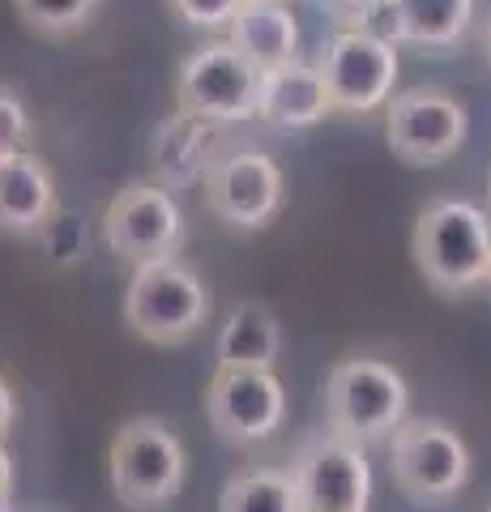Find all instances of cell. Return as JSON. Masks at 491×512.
Returning a JSON list of instances; mask_svg holds the SVG:
<instances>
[{"instance_id": "obj_1", "label": "cell", "mask_w": 491, "mask_h": 512, "mask_svg": "<svg viewBox=\"0 0 491 512\" xmlns=\"http://www.w3.org/2000/svg\"><path fill=\"white\" fill-rule=\"evenodd\" d=\"M415 265L440 295H462L491 274V214L470 201H432L415 222Z\"/></svg>"}, {"instance_id": "obj_2", "label": "cell", "mask_w": 491, "mask_h": 512, "mask_svg": "<svg viewBox=\"0 0 491 512\" xmlns=\"http://www.w3.org/2000/svg\"><path fill=\"white\" fill-rule=\"evenodd\" d=\"M406 380L385 359H342L325 376V423L351 444L389 440L406 423Z\"/></svg>"}, {"instance_id": "obj_3", "label": "cell", "mask_w": 491, "mask_h": 512, "mask_svg": "<svg viewBox=\"0 0 491 512\" xmlns=\"http://www.w3.org/2000/svg\"><path fill=\"white\" fill-rule=\"evenodd\" d=\"M205 312H210V291L176 256L133 269L124 291V325L141 342L180 346L205 325Z\"/></svg>"}, {"instance_id": "obj_4", "label": "cell", "mask_w": 491, "mask_h": 512, "mask_svg": "<svg viewBox=\"0 0 491 512\" xmlns=\"http://www.w3.org/2000/svg\"><path fill=\"white\" fill-rule=\"evenodd\" d=\"M112 491L137 512L167 508L184 487V444L167 423L129 419L112 440Z\"/></svg>"}, {"instance_id": "obj_5", "label": "cell", "mask_w": 491, "mask_h": 512, "mask_svg": "<svg viewBox=\"0 0 491 512\" xmlns=\"http://www.w3.org/2000/svg\"><path fill=\"white\" fill-rule=\"evenodd\" d=\"M261 82H265V73L257 64H252L244 52H235L227 39H218V43L197 47V52L180 64L176 107L223 128V124L257 116Z\"/></svg>"}, {"instance_id": "obj_6", "label": "cell", "mask_w": 491, "mask_h": 512, "mask_svg": "<svg viewBox=\"0 0 491 512\" xmlns=\"http://www.w3.org/2000/svg\"><path fill=\"white\" fill-rule=\"evenodd\" d=\"M393 483L415 504H449L470 478V448L449 423L406 419L393 431Z\"/></svg>"}, {"instance_id": "obj_7", "label": "cell", "mask_w": 491, "mask_h": 512, "mask_svg": "<svg viewBox=\"0 0 491 512\" xmlns=\"http://www.w3.org/2000/svg\"><path fill=\"white\" fill-rule=\"evenodd\" d=\"M321 77L329 90V103L334 111H376L380 103L393 99V86H398V47L393 39L376 35V30H338L329 47L321 52Z\"/></svg>"}, {"instance_id": "obj_8", "label": "cell", "mask_w": 491, "mask_h": 512, "mask_svg": "<svg viewBox=\"0 0 491 512\" xmlns=\"http://www.w3.org/2000/svg\"><path fill=\"white\" fill-rule=\"evenodd\" d=\"M205 419L231 448L261 444L287 419V389L265 367H218L205 389Z\"/></svg>"}, {"instance_id": "obj_9", "label": "cell", "mask_w": 491, "mask_h": 512, "mask_svg": "<svg viewBox=\"0 0 491 512\" xmlns=\"http://www.w3.org/2000/svg\"><path fill=\"white\" fill-rule=\"evenodd\" d=\"M470 133L466 107L445 90H402L385 111V141L406 167H436L462 150Z\"/></svg>"}, {"instance_id": "obj_10", "label": "cell", "mask_w": 491, "mask_h": 512, "mask_svg": "<svg viewBox=\"0 0 491 512\" xmlns=\"http://www.w3.org/2000/svg\"><path fill=\"white\" fill-rule=\"evenodd\" d=\"M291 478L304 512H368L372 504L368 457L359 444L334 436V431L304 440L291 461Z\"/></svg>"}, {"instance_id": "obj_11", "label": "cell", "mask_w": 491, "mask_h": 512, "mask_svg": "<svg viewBox=\"0 0 491 512\" xmlns=\"http://www.w3.org/2000/svg\"><path fill=\"white\" fill-rule=\"evenodd\" d=\"M103 235H107V248L137 269V265L163 261V256H176L180 235H184V218H180V205L171 197V188L129 184L107 205Z\"/></svg>"}, {"instance_id": "obj_12", "label": "cell", "mask_w": 491, "mask_h": 512, "mask_svg": "<svg viewBox=\"0 0 491 512\" xmlns=\"http://www.w3.org/2000/svg\"><path fill=\"white\" fill-rule=\"evenodd\" d=\"M210 210L235 231H261L282 205V167L261 150H235L205 175Z\"/></svg>"}, {"instance_id": "obj_13", "label": "cell", "mask_w": 491, "mask_h": 512, "mask_svg": "<svg viewBox=\"0 0 491 512\" xmlns=\"http://www.w3.org/2000/svg\"><path fill=\"white\" fill-rule=\"evenodd\" d=\"M329 111H334V103H329L321 69L295 60L287 69L265 73L257 120H265L269 128H278V133H304V128L321 124Z\"/></svg>"}, {"instance_id": "obj_14", "label": "cell", "mask_w": 491, "mask_h": 512, "mask_svg": "<svg viewBox=\"0 0 491 512\" xmlns=\"http://www.w3.org/2000/svg\"><path fill=\"white\" fill-rule=\"evenodd\" d=\"M227 43L244 52L261 73L287 69L299 52V22L287 0H244V9L227 26Z\"/></svg>"}, {"instance_id": "obj_15", "label": "cell", "mask_w": 491, "mask_h": 512, "mask_svg": "<svg viewBox=\"0 0 491 512\" xmlns=\"http://www.w3.org/2000/svg\"><path fill=\"white\" fill-rule=\"evenodd\" d=\"M60 210L56 184L35 154H9L0 158V231H39L47 218Z\"/></svg>"}, {"instance_id": "obj_16", "label": "cell", "mask_w": 491, "mask_h": 512, "mask_svg": "<svg viewBox=\"0 0 491 512\" xmlns=\"http://www.w3.org/2000/svg\"><path fill=\"white\" fill-rule=\"evenodd\" d=\"M214 133L218 124L188 116L176 107V116H167L154 133V171L163 188H180V184H197L201 175H210L214 158Z\"/></svg>"}, {"instance_id": "obj_17", "label": "cell", "mask_w": 491, "mask_h": 512, "mask_svg": "<svg viewBox=\"0 0 491 512\" xmlns=\"http://www.w3.org/2000/svg\"><path fill=\"white\" fill-rule=\"evenodd\" d=\"M385 26L393 43L453 47L474 18V0H385Z\"/></svg>"}, {"instance_id": "obj_18", "label": "cell", "mask_w": 491, "mask_h": 512, "mask_svg": "<svg viewBox=\"0 0 491 512\" xmlns=\"http://www.w3.org/2000/svg\"><path fill=\"white\" fill-rule=\"evenodd\" d=\"M282 355V325L265 303H235L218 333V367H265Z\"/></svg>"}, {"instance_id": "obj_19", "label": "cell", "mask_w": 491, "mask_h": 512, "mask_svg": "<svg viewBox=\"0 0 491 512\" xmlns=\"http://www.w3.org/2000/svg\"><path fill=\"white\" fill-rule=\"evenodd\" d=\"M218 512H304L291 470L257 466L227 478Z\"/></svg>"}, {"instance_id": "obj_20", "label": "cell", "mask_w": 491, "mask_h": 512, "mask_svg": "<svg viewBox=\"0 0 491 512\" xmlns=\"http://www.w3.org/2000/svg\"><path fill=\"white\" fill-rule=\"evenodd\" d=\"M13 5L39 39H73L99 13V0H13Z\"/></svg>"}, {"instance_id": "obj_21", "label": "cell", "mask_w": 491, "mask_h": 512, "mask_svg": "<svg viewBox=\"0 0 491 512\" xmlns=\"http://www.w3.org/2000/svg\"><path fill=\"white\" fill-rule=\"evenodd\" d=\"M39 235H43V248H47V256H52L56 265H77L86 256V248H90V231H86V218L82 214H73V210H56L52 218L39 227Z\"/></svg>"}, {"instance_id": "obj_22", "label": "cell", "mask_w": 491, "mask_h": 512, "mask_svg": "<svg viewBox=\"0 0 491 512\" xmlns=\"http://www.w3.org/2000/svg\"><path fill=\"white\" fill-rule=\"evenodd\" d=\"M176 9V18H184L188 26L201 30H227L231 18L244 9V0H167Z\"/></svg>"}, {"instance_id": "obj_23", "label": "cell", "mask_w": 491, "mask_h": 512, "mask_svg": "<svg viewBox=\"0 0 491 512\" xmlns=\"http://www.w3.org/2000/svg\"><path fill=\"white\" fill-rule=\"evenodd\" d=\"M26 137H30V116H26V107L13 99V94L0 90V158L26 150Z\"/></svg>"}, {"instance_id": "obj_24", "label": "cell", "mask_w": 491, "mask_h": 512, "mask_svg": "<svg viewBox=\"0 0 491 512\" xmlns=\"http://www.w3.org/2000/svg\"><path fill=\"white\" fill-rule=\"evenodd\" d=\"M321 9H329V13H338V18H346V22H368L372 13L385 5V0H316Z\"/></svg>"}, {"instance_id": "obj_25", "label": "cell", "mask_w": 491, "mask_h": 512, "mask_svg": "<svg viewBox=\"0 0 491 512\" xmlns=\"http://www.w3.org/2000/svg\"><path fill=\"white\" fill-rule=\"evenodd\" d=\"M13 414H18V406H13V389H9V380L0 376V440L9 436V427H13Z\"/></svg>"}, {"instance_id": "obj_26", "label": "cell", "mask_w": 491, "mask_h": 512, "mask_svg": "<svg viewBox=\"0 0 491 512\" xmlns=\"http://www.w3.org/2000/svg\"><path fill=\"white\" fill-rule=\"evenodd\" d=\"M9 495H13V461L5 453V444H0V504H9Z\"/></svg>"}, {"instance_id": "obj_27", "label": "cell", "mask_w": 491, "mask_h": 512, "mask_svg": "<svg viewBox=\"0 0 491 512\" xmlns=\"http://www.w3.org/2000/svg\"><path fill=\"white\" fill-rule=\"evenodd\" d=\"M26 512H56V508H26Z\"/></svg>"}, {"instance_id": "obj_28", "label": "cell", "mask_w": 491, "mask_h": 512, "mask_svg": "<svg viewBox=\"0 0 491 512\" xmlns=\"http://www.w3.org/2000/svg\"><path fill=\"white\" fill-rule=\"evenodd\" d=\"M0 512H13V508H9V504H0Z\"/></svg>"}, {"instance_id": "obj_29", "label": "cell", "mask_w": 491, "mask_h": 512, "mask_svg": "<svg viewBox=\"0 0 491 512\" xmlns=\"http://www.w3.org/2000/svg\"><path fill=\"white\" fill-rule=\"evenodd\" d=\"M487 201H491V188H487ZM487 214H491V210H487Z\"/></svg>"}, {"instance_id": "obj_30", "label": "cell", "mask_w": 491, "mask_h": 512, "mask_svg": "<svg viewBox=\"0 0 491 512\" xmlns=\"http://www.w3.org/2000/svg\"><path fill=\"white\" fill-rule=\"evenodd\" d=\"M487 47H491V35H487Z\"/></svg>"}, {"instance_id": "obj_31", "label": "cell", "mask_w": 491, "mask_h": 512, "mask_svg": "<svg viewBox=\"0 0 491 512\" xmlns=\"http://www.w3.org/2000/svg\"><path fill=\"white\" fill-rule=\"evenodd\" d=\"M487 282H491V274H487Z\"/></svg>"}, {"instance_id": "obj_32", "label": "cell", "mask_w": 491, "mask_h": 512, "mask_svg": "<svg viewBox=\"0 0 491 512\" xmlns=\"http://www.w3.org/2000/svg\"><path fill=\"white\" fill-rule=\"evenodd\" d=\"M487 512H491V508H487Z\"/></svg>"}]
</instances>
